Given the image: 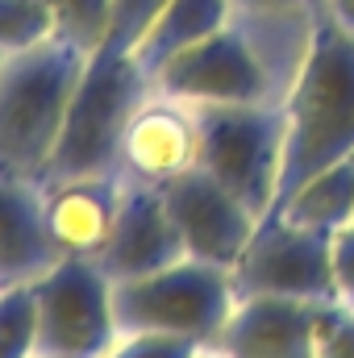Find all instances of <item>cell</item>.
I'll use <instances>...</instances> for the list:
<instances>
[{"label": "cell", "instance_id": "9c48e42d", "mask_svg": "<svg viewBox=\"0 0 354 358\" xmlns=\"http://www.w3.org/2000/svg\"><path fill=\"white\" fill-rule=\"evenodd\" d=\"M159 192L167 200V213L176 221L179 238H183L187 259H200V263L234 267L242 259V250L250 246L259 221H263L225 183H217L200 167L167 179Z\"/></svg>", "mask_w": 354, "mask_h": 358}, {"label": "cell", "instance_id": "e0dca14e", "mask_svg": "<svg viewBox=\"0 0 354 358\" xmlns=\"http://www.w3.org/2000/svg\"><path fill=\"white\" fill-rule=\"evenodd\" d=\"M59 34L55 8L46 0H0V50L21 55Z\"/></svg>", "mask_w": 354, "mask_h": 358}, {"label": "cell", "instance_id": "4fadbf2b", "mask_svg": "<svg viewBox=\"0 0 354 358\" xmlns=\"http://www.w3.org/2000/svg\"><path fill=\"white\" fill-rule=\"evenodd\" d=\"M125 171L113 176H84V179H63L42 187L46 192V229L59 250V259H100L117 213L125 196Z\"/></svg>", "mask_w": 354, "mask_h": 358}, {"label": "cell", "instance_id": "7402d4cb", "mask_svg": "<svg viewBox=\"0 0 354 358\" xmlns=\"http://www.w3.org/2000/svg\"><path fill=\"white\" fill-rule=\"evenodd\" d=\"M163 4H167V0H117V8H113V29H108V42L134 55L138 38H142V34H146V25H150V21L163 13Z\"/></svg>", "mask_w": 354, "mask_h": 358}, {"label": "cell", "instance_id": "f1b7e54d", "mask_svg": "<svg viewBox=\"0 0 354 358\" xmlns=\"http://www.w3.org/2000/svg\"><path fill=\"white\" fill-rule=\"evenodd\" d=\"M46 4H50V0H46Z\"/></svg>", "mask_w": 354, "mask_h": 358}, {"label": "cell", "instance_id": "277c9868", "mask_svg": "<svg viewBox=\"0 0 354 358\" xmlns=\"http://www.w3.org/2000/svg\"><path fill=\"white\" fill-rule=\"evenodd\" d=\"M238 304L229 267L179 259L163 271L113 283V313L121 334H176L213 346Z\"/></svg>", "mask_w": 354, "mask_h": 358}, {"label": "cell", "instance_id": "8992f818", "mask_svg": "<svg viewBox=\"0 0 354 358\" xmlns=\"http://www.w3.org/2000/svg\"><path fill=\"white\" fill-rule=\"evenodd\" d=\"M29 292L38 308V355L104 358L117 346L113 279L96 259H59Z\"/></svg>", "mask_w": 354, "mask_h": 358}, {"label": "cell", "instance_id": "30bf717a", "mask_svg": "<svg viewBox=\"0 0 354 358\" xmlns=\"http://www.w3.org/2000/svg\"><path fill=\"white\" fill-rule=\"evenodd\" d=\"M187 259L183 250V238H179L176 221L167 213V200L155 183H138L129 179L125 183V196H121V213H117V225L100 250V271L121 283V279H138V275H150V271H163Z\"/></svg>", "mask_w": 354, "mask_h": 358}, {"label": "cell", "instance_id": "d4e9b609", "mask_svg": "<svg viewBox=\"0 0 354 358\" xmlns=\"http://www.w3.org/2000/svg\"><path fill=\"white\" fill-rule=\"evenodd\" d=\"M330 13H334L346 29H354V0H330Z\"/></svg>", "mask_w": 354, "mask_h": 358}, {"label": "cell", "instance_id": "ac0fdd59", "mask_svg": "<svg viewBox=\"0 0 354 358\" xmlns=\"http://www.w3.org/2000/svg\"><path fill=\"white\" fill-rule=\"evenodd\" d=\"M50 8H55L59 38L76 42L84 55L100 50V46L108 42L117 0H50Z\"/></svg>", "mask_w": 354, "mask_h": 358}, {"label": "cell", "instance_id": "d6986e66", "mask_svg": "<svg viewBox=\"0 0 354 358\" xmlns=\"http://www.w3.org/2000/svg\"><path fill=\"white\" fill-rule=\"evenodd\" d=\"M38 355V308L34 292L4 287L0 292V358H34Z\"/></svg>", "mask_w": 354, "mask_h": 358}, {"label": "cell", "instance_id": "3957f363", "mask_svg": "<svg viewBox=\"0 0 354 358\" xmlns=\"http://www.w3.org/2000/svg\"><path fill=\"white\" fill-rule=\"evenodd\" d=\"M155 92L150 76L138 67V59L113 42L88 55V67L76 84V96L63 117L59 146L50 155V167L42 187L63 179L113 176L121 171V138L129 129V117L142 108V100Z\"/></svg>", "mask_w": 354, "mask_h": 358}, {"label": "cell", "instance_id": "9a60e30c", "mask_svg": "<svg viewBox=\"0 0 354 358\" xmlns=\"http://www.w3.org/2000/svg\"><path fill=\"white\" fill-rule=\"evenodd\" d=\"M229 8H234L229 0H167L163 13L146 25V34L134 46V59L150 76V84L179 50H187V46L213 38L217 29H225Z\"/></svg>", "mask_w": 354, "mask_h": 358}, {"label": "cell", "instance_id": "7a4b0ae2", "mask_svg": "<svg viewBox=\"0 0 354 358\" xmlns=\"http://www.w3.org/2000/svg\"><path fill=\"white\" fill-rule=\"evenodd\" d=\"M84 67L88 55L59 34L34 50L4 59L0 67V171L4 176L42 183Z\"/></svg>", "mask_w": 354, "mask_h": 358}, {"label": "cell", "instance_id": "ba28073f", "mask_svg": "<svg viewBox=\"0 0 354 358\" xmlns=\"http://www.w3.org/2000/svg\"><path fill=\"white\" fill-rule=\"evenodd\" d=\"M155 92L183 104H263L267 67L238 29H217L213 38L179 50L155 76Z\"/></svg>", "mask_w": 354, "mask_h": 358}, {"label": "cell", "instance_id": "5b68a950", "mask_svg": "<svg viewBox=\"0 0 354 358\" xmlns=\"http://www.w3.org/2000/svg\"><path fill=\"white\" fill-rule=\"evenodd\" d=\"M200 159L196 167L225 183L255 217H267L279 200L288 113L267 104H192Z\"/></svg>", "mask_w": 354, "mask_h": 358}, {"label": "cell", "instance_id": "52a82bcc", "mask_svg": "<svg viewBox=\"0 0 354 358\" xmlns=\"http://www.w3.org/2000/svg\"><path fill=\"white\" fill-rule=\"evenodd\" d=\"M234 292L242 296H300V300H334L330 267V234L288 221L283 213H267L229 267Z\"/></svg>", "mask_w": 354, "mask_h": 358}, {"label": "cell", "instance_id": "83f0119b", "mask_svg": "<svg viewBox=\"0 0 354 358\" xmlns=\"http://www.w3.org/2000/svg\"><path fill=\"white\" fill-rule=\"evenodd\" d=\"M4 59H8V55H4V50H0V67H4Z\"/></svg>", "mask_w": 354, "mask_h": 358}, {"label": "cell", "instance_id": "603a6c76", "mask_svg": "<svg viewBox=\"0 0 354 358\" xmlns=\"http://www.w3.org/2000/svg\"><path fill=\"white\" fill-rule=\"evenodd\" d=\"M330 267H334V300L354 304V221L330 234Z\"/></svg>", "mask_w": 354, "mask_h": 358}, {"label": "cell", "instance_id": "5bb4252c", "mask_svg": "<svg viewBox=\"0 0 354 358\" xmlns=\"http://www.w3.org/2000/svg\"><path fill=\"white\" fill-rule=\"evenodd\" d=\"M59 263L46 229V192L34 179L0 171V292L25 287Z\"/></svg>", "mask_w": 354, "mask_h": 358}, {"label": "cell", "instance_id": "2e32d148", "mask_svg": "<svg viewBox=\"0 0 354 358\" xmlns=\"http://www.w3.org/2000/svg\"><path fill=\"white\" fill-rule=\"evenodd\" d=\"M271 213H283L296 225L309 229H342L354 221V155L321 167L317 176H309L296 192H288Z\"/></svg>", "mask_w": 354, "mask_h": 358}, {"label": "cell", "instance_id": "7c38bea8", "mask_svg": "<svg viewBox=\"0 0 354 358\" xmlns=\"http://www.w3.org/2000/svg\"><path fill=\"white\" fill-rule=\"evenodd\" d=\"M200 159V134L192 104L150 92L142 108L129 117V129L121 138V171L138 183L163 187L167 179L192 171Z\"/></svg>", "mask_w": 354, "mask_h": 358}, {"label": "cell", "instance_id": "4316f807", "mask_svg": "<svg viewBox=\"0 0 354 358\" xmlns=\"http://www.w3.org/2000/svg\"><path fill=\"white\" fill-rule=\"evenodd\" d=\"M34 358H67V355H34Z\"/></svg>", "mask_w": 354, "mask_h": 358}, {"label": "cell", "instance_id": "44dd1931", "mask_svg": "<svg viewBox=\"0 0 354 358\" xmlns=\"http://www.w3.org/2000/svg\"><path fill=\"white\" fill-rule=\"evenodd\" d=\"M200 350L192 338L176 334H121L104 358H192Z\"/></svg>", "mask_w": 354, "mask_h": 358}, {"label": "cell", "instance_id": "ffe728a7", "mask_svg": "<svg viewBox=\"0 0 354 358\" xmlns=\"http://www.w3.org/2000/svg\"><path fill=\"white\" fill-rule=\"evenodd\" d=\"M313 358H354V304L325 300L321 321H317Z\"/></svg>", "mask_w": 354, "mask_h": 358}, {"label": "cell", "instance_id": "8fae6325", "mask_svg": "<svg viewBox=\"0 0 354 358\" xmlns=\"http://www.w3.org/2000/svg\"><path fill=\"white\" fill-rule=\"evenodd\" d=\"M325 300L242 296L213 342L225 358H313Z\"/></svg>", "mask_w": 354, "mask_h": 358}, {"label": "cell", "instance_id": "484cf974", "mask_svg": "<svg viewBox=\"0 0 354 358\" xmlns=\"http://www.w3.org/2000/svg\"><path fill=\"white\" fill-rule=\"evenodd\" d=\"M192 358H225V355H221L217 346H200V350H196V355H192Z\"/></svg>", "mask_w": 354, "mask_h": 358}, {"label": "cell", "instance_id": "cb8c5ba5", "mask_svg": "<svg viewBox=\"0 0 354 358\" xmlns=\"http://www.w3.org/2000/svg\"><path fill=\"white\" fill-rule=\"evenodd\" d=\"M229 4H238L246 13H296L304 0H229Z\"/></svg>", "mask_w": 354, "mask_h": 358}, {"label": "cell", "instance_id": "6da1fadb", "mask_svg": "<svg viewBox=\"0 0 354 358\" xmlns=\"http://www.w3.org/2000/svg\"><path fill=\"white\" fill-rule=\"evenodd\" d=\"M283 113H288V142H283L279 200L321 167L354 155V29H346L334 13L313 21L304 63L296 71Z\"/></svg>", "mask_w": 354, "mask_h": 358}]
</instances>
